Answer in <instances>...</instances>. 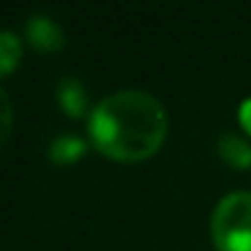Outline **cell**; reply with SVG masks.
Wrapping results in <instances>:
<instances>
[{
	"instance_id": "1",
	"label": "cell",
	"mask_w": 251,
	"mask_h": 251,
	"mask_svg": "<svg viewBox=\"0 0 251 251\" xmlns=\"http://www.w3.org/2000/svg\"><path fill=\"white\" fill-rule=\"evenodd\" d=\"M89 135L105 157L119 162H141L162 149L168 138V114L154 95L122 89L92 108Z\"/></svg>"
},
{
	"instance_id": "2",
	"label": "cell",
	"mask_w": 251,
	"mask_h": 251,
	"mask_svg": "<svg viewBox=\"0 0 251 251\" xmlns=\"http://www.w3.org/2000/svg\"><path fill=\"white\" fill-rule=\"evenodd\" d=\"M211 235L219 251H251V192H232L219 202Z\"/></svg>"
},
{
	"instance_id": "3",
	"label": "cell",
	"mask_w": 251,
	"mask_h": 251,
	"mask_svg": "<svg viewBox=\"0 0 251 251\" xmlns=\"http://www.w3.org/2000/svg\"><path fill=\"white\" fill-rule=\"evenodd\" d=\"M25 33H27L30 44H33L35 49H41V51H57V49H62V44H65L62 27L54 22V19L44 17V14L30 17L27 25H25Z\"/></svg>"
},
{
	"instance_id": "4",
	"label": "cell",
	"mask_w": 251,
	"mask_h": 251,
	"mask_svg": "<svg viewBox=\"0 0 251 251\" xmlns=\"http://www.w3.org/2000/svg\"><path fill=\"white\" fill-rule=\"evenodd\" d=\"M57 100L65 108V114L71 116H81L87 111V92H84L81 81H76V78H62L57 84Z\"/></svg>"
},
{
	"instance_id": "5",
	"label": "cell",
	"mask_w": 251,
	"mask_h": 251,
	"mask_svg": "<svg viewBox=\"0 0 251 251\" xmlns=\"http://www.w3.org/2000/svg\"><path fill=\"white\" fill-rule=\"evenodd\" d=\"M219 157L227 165H232V168H251V146L238 135H222Z\"/></svg>"
},
{
	"instance_id": "6",
	"label": "cell",
	"mask_w": 251,
	"mask_h": 251,
	"mask_svg": "<svg viewBox=\"0 0 251 251\" xmlns=\"http://www.w3.org/2000/svg\"><path fill=\"white\" fill-rule=\"evenodd\" d=\"M84 151H87V143L76 135H60L49 146V157L54 162H76L78 157H84Z\"/></svg>"
},
{
	"instance_id": "7",
	"label": "cell",
	"mask_w": 251,
	"mask_h": 251,
	"mask_svg": "<svg viewBox=\"0 0 251 251\" xmlns=\"http://www.w3.org/2000/svg\"><path fill=\"white\" fill-rule=\"evenodd\" d=\"M22 57V44L11 30H0V76L11 73Z\"/></svg>"
},
{
	"instance_id": "8",
	"label": "cell",
	"mask_w": 251,
	"mask_h": 251,
	"mask_svg": "<svg viewBox=\"0 0 251 251\" xmlns=\"http://www.w3.org/2000/svg\"><path fill=\"white\" fill-rule=\"evenodd\" d=\"M14 125V108H11V98H8L3 89H0V146L6 143L8 132Z\"/></svg>"
},
{
	"instance_id": "9",
	"label": "cell",
	"mask_w": 251,
	"mask_h": 251,
	"mask_svg": "<svg viewBox=\"0 0 251 251\" xmlns=\"http://www.w3.org/2000/svg\"><path fill=\"white\" fill-rule=\"evenodd\" d=\"M240 125H243L246 132H251V100H246L240 105Z\"/></svg>"
}]
</instances>
